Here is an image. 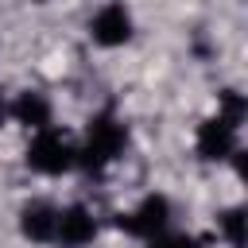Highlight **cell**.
<instances>
[{
	"label": "cell",
	"instance_id": "7",
	"mask_svg": "<svg viewBox=\"0 0 248 248\" xmlns=\"http://www.w3.org/2000/svg\"><path fill=\"white\" fill-rule=\"evenodd\" d=\"M54 221H58V209L43 198H31V202L19 205V232L31 244H50L54 240Z\"/></svg>",
	"mask_w": 248,
	"mask_h": 248
},
{
	"label": "cell",
	"instance_id": "9",
	"mask_svg": "<svg viewBox=\"0 0 248 248\" xmlns=\"http://www.w3.org/2000/svg\"><path fill=\"white\" fill-rule=\"evenodd\" d=\"M244 209L240 205H229V209H221L217 213V229H221V236L229 240V248H244Z\"/></svg>",
	"mask_w": 248,
	"mask_h": 248
},
{
	"label": "cell",
	"instance_id": "10",
	"mask_svg": "<svg viewBox=\"0 0 248 248\" xmlns=\"http://www.w3.org/2000/svg\"><path fill=\"white\" fill-rule=\"evenodd\" d=\"M217 112H221L225 120H232V124H244V116H248L244 93H236V89H221V97H217Z\"/></svg>",
	"mask_w": 248,
	"mask_h": 248
},
{
	"label": "cell",
	"instance_id": "8",
	"mask_svg": "<svg viewBox=\"0 0 248 248\" xmlns=\"http://www.w3.org/2000/svg\"><path fill=\"white\" fill-rule=\"evenodd\" d=\"M8 116L16 124H23L27 132H43V128H50V101L39 89H23L8 101Z\"/></svg>",
	"mask_w": 248,
	"mask_h": 248
},
{
	"label": "cell",
	"instance_id": "4",
	"mask_svg": "<svg viewBox=\"0 0 248 248\" xmlns=\"http://www.w3.org/2000/svg\"><path fill=\"white\" fill-rule=\"evenodd\" d=\"M236 132H240V124L225 120L221 112L205 116V120L198 124V136H194V151H198V159H205V163L232 159V155H236Z\"/></svg>",
	"mask_w": 248,
	"mask_h": 248
},
{
	"label": "cell",
	"instance_id": "6",
	"mask_svg": "<svg viewBox=\"0 0 248 248\" xmlns=\"http://www.w3.org/2000/svg\"><path fill=\"white\" fill-rule=\"evenodd\" d=\"M97 236V217L85 209V205H66L58 209V221H54V240L62 248H85L93 244Z\"/></svg>",
	"mask_w": 248,
	"mask_h": 248
},
{
	"label": "cell",
	"instance_id": "1",
	"mask_svg": "<svg viewBox=\"0 0 248 248\" xmlns=\"http://www.w3.org/2000/svg\"><path fill=\"white\" fill-rule=\"evenodd\" d=\"M124 147H128V128L112 112H97V116H89L85 143L78 147V163L89 174H101L105 167H112L124 155Z\"/></svg>",
	"mask_w": 248,
	"mask_h": 248
},
{
	"label": "cell",
	"instance_id": "2",
	"mask_svg": "<svg viewBox=\"0 0 248 248\" xmlns=\"http://www.w3.org/2000/svg\"><path fill=\"white\" fill-rule=\"evenodd\" d=\"M23 163H27V170L54 178V174H66V170L78 163V147H74L58 128H43V132L31 136V143H27V151H23Z\"/></svg>",
	"mask_w": 248,
	"mask_h": 248
},
{
	"label": "cell",
	"instance_id": "3",
	"mask_svg": "<svg viewBox=\"0 0 248 248\" xmlns=\"http://www.w3.org/2000/svg\"><path fill=\"white\" fill-rule=\"evenodd\" d=\"M170 225V202L163 194H147L140 198L128 213L116 217V229H124L128 236H140V240H151L155 232H163Z\"/></svg>",
	"mask_w": 248,
	"mask_h": 248
},
{
	"label": "cell",
	"instance_id": "11",
	"mask_svg": "<svg viewBox=\"0 0 248 248\" xmlns=\"http://www.w3.org/2000/svg\"><path fill=\"white\" fill-rule=\"evenodd\" d=\"M147 248H202V244H198L190 232H167V229H163V232H155V236L147 240Z\"/></svg>",
	"mask_w": 248,
	"mask_h": 248
},
{
	"label": "cell",
	"instance_id": "5",
	"mask_svg": "<svg viewBox=\"0 0 248 248\" xmlns=\"http://www.w3.org/2000/svg\"><path fill=\"white\" fill-rule=\"evenodd\" d=\"M132 31H136L132 12H128L120 0H108V4L97 8L93 19H89V39H93L97 46H124V43L132 39Z\"/></svg>",
	"mask_w": 248,
	"mask_h": 248
},
{
	"label": "cell",
	"instance_id": "13",
	"mask_svg": "<svg viewBox=\"0 0 248 248\" xmlns=\"http://www.w3.org/2000/svg\"><path fill=\"white\" fill-rule=\"evenodd\" d=\"M35 4H46V0H35Z\"/></svg>",
	"mask_w": 248,
	"mask_h": 248
},
{
	"label": "cell",
	"instance_id": "12",
	"mask_svg": "<svg viewBox=\"0 0 248 248\" xmlns=\"http://www.w3.org/2000/svg\"><path fill=\"white\" fill-rule=\"evenodd\" d=\"M4 120H8V97H4V85H0V128H4Z\"/></svg>",
	"mask_w": 248,
	"mask_h": 248
}]
</instances>
